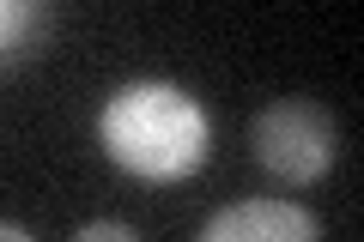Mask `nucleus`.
I'll use <instances>...</instances> for the list:
<instances>
[{"label":"nucleus","mask_w":364,"mask_h":242,"mask_svg":"<svg viewBox=\"0 0 364 242\" xmlns=\"http://www.w3.org/2000/svg\"><path fill=\"white\" fill-rule=\"evenodd\" d=\"M97 145L134 182H188L213 152V121L170 79H128L97 109Z\"/></svg>","instance_id":"obj_1"},{"label":"nucleus","mask_w":364,"mask_h":242,"mask_svg":"<svg viewBox=\"0 0 364 242\" xmlns=\"http://www.w3.org/2000/svg\"><path fill=\"white\" fill-rule=\"evenodd\" d=\"M249 145H255V164L267 170L273 182L286 188H310L334 170L340 158V133H334V115L310 97H279L255 115L249 128Z\"/></svg>","instance_id":"obj_2"},{"label":"nucleus","mask_w":364,"mask_h":242,"mask_svg":"<svg viewBox=\"0 0 364 242\" xmlns=\"http://www.w3.org/2000/svg\"><path fill=\"white\" fill-rule=\"evenodd\" d=\"M195 242H322V230L298 200H237L219 206Z\"/></svg>","instance_id":"obj_3"},{"label":"nucleus","mask_w":364,"mask_h":242,"mask_svg":"<svg viewBox=\"0 0 364 242\" xmlns=\"http://www.w3.org/2000/svg\"><path fill=\"white\" fill-rule=\"evenodd\" d=\"M37 31H43V6H31V0H0V61L18 55Z\"/></svg>","instance_id":"obj_4"},{"label":"nucleus","mask_w":364,"mask_h":242,"mask_svg":"<svg viewBox=\"0 0 364 242\" xmlns=\"http://www.w3.org/2000/svg\"><path fill=\"white\" fill-rule=\"evenodd\" d=\"M73 242H140V236H134V224H116V218H97V224H85Z\"/></svg>","instance_id":"obj_5"},{"label":"nucleus","mask_w":364,"mask_h":242,"mask_svg":"<svg viewBox=\"0 0 364 242\" xmlns=\"http://www.w3.org/2000/svg\"><path fill=\"white\" fill-rule=\"evenodd\" d=\"M0 242H37L31 230H18V224H0Z\"/></svg>","instance_id":"obj_6"}]
</instances>
